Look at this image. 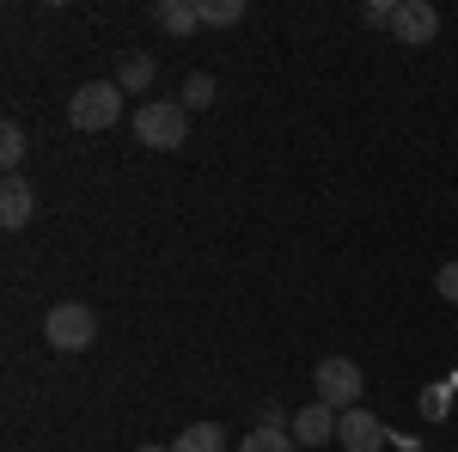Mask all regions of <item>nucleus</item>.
Wrapping results in <instances>:
<instances>
[{
	"instance_id": "obj_1",
	"label": "nucleus",
	"mask_w": 458,
	"mask_h": 452,
	"mask_svg": "<svg viewBox=\"0 0 458 452\" xmlns=\"http://www.w3.org/2000/svg\"><path fill=\"white\" fill-rule=\"evenodd\" d=\"M116 116H123V86H116V80H86V86L68 98V123L80 129V135H98V129H110Z\"/></svg>"
},
{
	"instance_id": "obj_2",
	"label": "nucleus",
	"mask_w": 458,
	"mask_h": 452,
	"mask_svg": "<svg viewBox=\"0 0 458 452\" xmlns=\"http://www.w3.org/2000/svg\"><path fill=\"white\" fill-rule=\"evenodd\" d=\"M135 141L153 147V153H172L190 141V110L183 105H165V98H153V105L135 110Z\"/></svg>"
},
{
	"instance_id": "obj_3",
	"label": "nucleus",
	"mask_w": 458,
	"mask_h": 452,
	"mask_svg": "<svg viewBox=\"0 0 458 452\" xmlns=\"http://www.w3.org/2000/svg\"><path fill=\"white\" fill-rule=\"evenodd\" d=\"M43 343L62 348V354H80V348H92V343H98V312H92V306H80V300L55 306V312L43 318Z\"/></svg>"
},
{
	"instance_id": "obj_4",
	"label": "nucleus",
	"mask_w": 458,
	"mask_h": 452,
	"mask_svg": "<svg viewBox=\"0 0 458 452\" xmlns=\"http://www.w3.org/2000/svg\"><path fill=\"white\" fill-rule=\"evenodd\" d=\"M312 385H318V404H330L336 416H343V410H360V367H354L349 354H330V361H318Z\"/></svg>"
},
{
	"instance_id": "obj_5",
	"label": "nucleus",
	"mask_w": 458,
	"mask_h": 452,
	"mask_svg": "<svg viewBox=\"0 0 458 452\" xmlns=\"http://www.w3.org/2000/svg\"><path fill=\"white\" fill-rule=\"evenodd\" d=\"M391 37H397L403 49H422V43H434V37H440V13H434L428 0H397Z\"/></svg>"
},
{
	"instance_id": "obj_6",
	"label": "nucleus",
	"mask_w": 458,
	"mask_h": 452,
	"mask_svg": "<svg viewBox=\"0 0 458 452\" xmlns=\"http://www.w3.org/2000/svg\"><path fill=\"white\" fill-rule=\"evenodd\" d=\"M336 440H343L349 452H379L391 434L379 428V416H373V410H343V422H336Z\"/></svg>"
},
{
	"instance_id": "obj_7",
	"label": "nucleus",
	"mask_w": 458,
	"mask_h": 452,
	"mask_svg": "<svg viewBox=\"0 0 458 452\" xmlns=\"http://www.w3.org/2000/svg\"><path fill=\"white\" fill-rule=\"evenodd\" d=\"M336 410H330V404H306V410H300V416H293V440H300V447H330V440H336Z\"/></svg>"
},
{
	"instance_id": "obj_8",
	"label": "nucleus",
	"mask_w": 458,
	"mask_h": 452,
	"mask_svg": "<svg viewBox=\"0 0 458 452\" xmlns=\"http://www.w3.org/2000/svg\"><path fill=\"white\" fill-rule=\"evenodd\" d=\"M31 209H37V190L13 172L6 183H0V226H6V233H19V226L31 220Z\"/></svg>"
},
{
	"instance_id": "obj_9",
	"label": "nucleus",
	"mask_w": 458,
	"mask_h": 452,
	"mask_svg": "<svg viewBox=\"0 0 458 452\" xmlns=\"http://www.w3.org/2000/svg\"><path fill=\"white\" fill-rule=\"evenodd\" d=\"M153 25L172 31V37H190L202 25V6H196V0H159V6H153Z\"/></svg>"
},
{
	"instance_id": "obj_10",
	"label": "nucleus",
	"mask_w": 458,
	"mask_h": 452,
	"mask_svg": "<svg viewBox=\"0 0 458 452\" xmlns=\"http://www.w3.org/2000/svg\"><path fill=\"white\" fill-rule=\"evenodd\" d=\"M172 452H226V428L220 422H190L172 440Z\"/></svg>"
},
{
	"instance_id": "obj_11",
	"label": "nucleus",
	"mask_w": 458,
	"mask_h": 452,
	"mask_svg": "<svg viewBox=\"0 0 458 452\" xmlns=\"http://www.w3.org/2000/svg\"><path fill=\"white\" fill-rule=\"evenodd\" d=\"M239 452H300V440H293V428H250Z\"/></svg>"
},
{
	"instance_id": "obj_12",
	"label": "nucleus",
	"mask_w": 458,
	"mask_h": 452,
	"mask_svg": "<svg viewBox=\"0 0 458 452\" xmlns=\"http://www.w3.org/2000/svg\"><path fill=\"white\" fill-rule=\"evenodd\" d=\"M116 86H123V92H147V86H153V55H123Z\"/></svg>"
},
{
	"instance_id": "obj_13",
	"label": "nucleus",
	"mask_w": 458,
	"mask_h": 452,
	"mask_svg": "<svg viewBox=\"0 0 458 452\" xmlns=\"http://www.w3.org/2000/svg\"><path fill=\"white\" fill-rule=\"evenodd\" d=\"M214 105V73H190L183 80V110L196 116V110H208Z\"/></svg>"
},
{
	"instance_id": "obj_14",
	"label": "nucleus",
	"mask_w": 458,
	"mask_h": 452,
	"mask_svg": "<svg viewBox=\"0 0 458 452\" xmlns=\"http://www.w3.org/2000/svg\"><path fill=\"white\" fill-rule=\"evenodd\" d=\"M239 19H245V0H202V25H220V31H226V25H239Z\"/></svg>"
},
{
	"instance_id": "obj_15",
	"label": "nucleus",
	"mask_w": 458,
	"mask_h": 452,
	"mask_svg": "<svg viewBox=\"0 0 458 452\" xmlns=\"http://www.w3.org/2000/svg\"><path fill=\"white\" fill-rule=\"evenodd\" d=\"M0 159H6V177L19 172V159H25V129H19V123L0 129Z\"/></svg>"
},
{
	"instance_id": "obj_16",
	"label": "nucleus",
	"mask_w": 458,
	"mask_h": 452,
	"mask_svg": "<svg viewBox=\"0 0 458 452\" xmlns=\"http://www.w3.org/2000/svg\"><path fill=\"white\" fill-rule=\"evenodd\" d=\"M360 19H367V25H391V19H397V0H373Z\"/></svg>"
},
{
	"instance_id": "obj_17",
	"label": "nucleus",
	"mask_w": 458,
	"mask_h": 452,
	"mask_svg": "<svg viewBox=\"0 0 458 452\" xmlns=\"http://www.w3.org/2000/svg\"><path fill=\"white\" fill-rule=\"evenodd\" d=\"M434 287H440V294H446V300H453V306H458V263H446V269L434 276Z\"/></svg>"
},
{
	"instance_id": "obj_18",
	"label": "nucleus",
	"mask_w": 458,
	"mask_h": 452,
	"mask_svg": "<svg viewBox=\"0 0 458 452\" xmlns=\"http://www.w3.org/2000/svg\"><path fill=\"white\" fill-rule=\"evenodd\" d=\"M135 452H172V447H135Z\"/></svg>"
}]
</instances>
